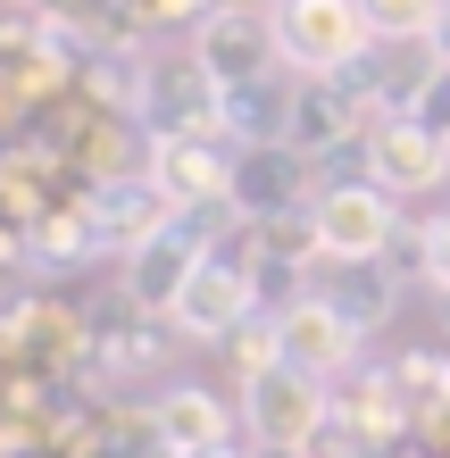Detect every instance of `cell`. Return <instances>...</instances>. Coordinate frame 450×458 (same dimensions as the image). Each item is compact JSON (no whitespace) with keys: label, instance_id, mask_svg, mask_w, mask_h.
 Listing matches in <instances>:
<instances>
[{"label":"cell","instance_id":"6da1fadb","mask_svg":"<svg viewBox=\"0 0 450 458\" xmlns=\"http://www.w3.org/2000/svg\"><path fill=\"white\" fill-rule=\"evenodd\" d=\"M401 242V200L376 192V183H326L309 200V250L334 267H384V250Z\"/></svg>","mask_w":450,"mask_h":458},{"label":"cell","instance_id":"7a4b0ae2","mask_svg":"<svg viewBox=\"0 0 450 458\" xmlns=\"http://www.w3.org/2000/svg\"><path fill=\"white\" fill-rule=\"evenodd\" d=\"M242 425H250V450H317L334 425V384L276 359L267 375L242 384Z\"/></svg>","mask_w":450,"mask_h":458},{"label":"cell","instance_id":"3957f363","mask_svg":"<svg viewBox=\"0 0 450 458\" xmlns=\"http://www.w3.org/2000/svg\"><path fill=\"white\" fill-rule=\"evenodd\" d=\"M276 50H284V67H301V75H342V67H359L367 50H384V42H376V25H367L359 0H276Z\"/></svg>","mask_w":450,"mask_h":458},{"label":"cell","instance_id":"277c9868","mask_svg":"<svg viewBox=\"0 0 450 458\" xmlns=\"http://www.w3.org/2000/svg\"><path fill=\"white\" fill-rule=\"evenodd\" d=\"M250 317H259V267H250L242 250H225V259L208 250V259H200V276L183 284V301L167 309V326H175V334H192V342H233Z\"/></svg>","mask_w":450,"mask_h":458},{"label":"cell","instance_id":"5b68a950","mask_svg":"<svg viewBox=\"0 0 450 458\" xmlns=\"http://www.w3.org/2000/svg\"><path fill=\"white\" fill-rule=\"evenodd\" d=\"M267 326H276V359H284V367L317 375V384H334V375H359V342H367V334L326 301V292H301V301H284Z\"/></svg>","mask_w":450,"mask_h":458},{"label":"cell","instance_id":"8992f818","mask_svg":"<svg viewBox=\"0 0 450 458\" xmlns=\"http://www.w3.org/2000/svg\"><path fill=\"white\" fill-rule=\"evenodd\" d=\"M450 175V125H426V117H384L367 133V183L392 200L409 192H434Z\"/></svg>","mask_w":450,"mask_h":458},{"label":"cell","instance_id":"52a82bcc","mask_svg":"<svg viewBox=\"0 0 450 458\" xmlns=\"http://www.w3.org/2000/svg\"><path fill=\"white\" fill-rule=\"evenodd\" d=\"M276 59H284V50H276V17H233V9H217V17L200 25V75H208V92H217V100L259 92Z\"/></svg>","mask_w":450,"mask_h":458},{"label":"cell","instance_id":"ba28073f","mask_svg":"<svg viewBox=\"0 0 450 458\" xmlns=\"http://www.w3.org/2000/svg\"><path fill=\"white\" fill-rule=\"evenodd\" d=\"M200 259H208V242L200 233H183V225H158L150 242H134V259H125V292H134L142 309L167 317L183 301V284L200 276Z\"/></svg>","mask_w":450,"mask_h":458},{"label":"cell","instance_id":"9c48e42d","mask_svg":"<svg viewBox=\"0 0 450 458\" xmlns=\"http://www.w3.org/2000/svg\"><path fill=\"white\" fill-rule=\"evenodd\" d=\"M150 442L167 450V458H208V450H225V442H233V417H225V400H217V392L175 384V392L150 409Z\"/></svg>","mask_w":450,"mask_h":458},{"label":"cell","instance_id":"30bf717a","mask_svg":"<svg viewBox=\"0 0 450 458\" xmlns=\"http://www.w3.org/2000/svg\"><path fill=\"white\" fill-rule=\"evenodd\" d=\"M334 425L351 442H392L409 425V409H401V384H392V375H351V384H342V400H334Z\"/></svg>","mask_w":450,"mask_h":458},{"label":"cell","instance_id":"8fae6325","mask_svg":"<svg viewBox=\"0 0 450 458\" xmlns=\"http://www.w3.org/2000/svg\"><path fill=\"white\" fill-rule=\"evenodd\" d=\"M392 384H401L409 425H450V359H401Z\"/></svg>","mask_w":450,"mask_h":458},{"label":"cell","instance_id":"7c38bea8","mask_svg":"<svg viewBox=\"0 0 450 458\" xmlns=\"http://www.w3.org/2000/svg\"><path fill=\"white\" fill-rule=\"evenodd\" d=\"M359 9H367V25H376V42H384V50H401V42L426 50L450 0H359Z\"/></svg>","mask_w":450,"mask_h":458},{"label":"cell","instance_id":"4fadbf2b","mask_svg":"<svg viewBox=\"0 0 450 458\" xmlns=\"http://www.w3.org/2000/svg\"><path fill=\"white\" fill-rule=\"evenodd\" d=\"M158 192H167V208L192 192H225V158H200V142H167L158 150Z\"/></svg>","mask_w":450,"mask_h":458},{"label":"cell","instance_id":"5bb4252c","mask_svg":"<svg viewBox=\"0 0 450 458\" xmlns=\"http://www.w3.org/2000/svg\"><path fill=\"white\" fill-rule=\"evenodd\" d=\"M326 301L351 317L359 334H376L384 317H392V284H384V267H342V292H326Z\"/></svg>","mask_w":450,"mask_h":458},{"label":"cell","instance_id":"9a60e30c","mask_svg":"<svg viewBox=\"0 0 450 458\" xmlns=\"http://www.w3.org/2000/svg\"><path fill=\"white\" fill-rule=\"evenodd\" d=\"M417 267H426V284L450 301V217H434L426 233H417Z\"/></svg>","mask_w":450,"mask_h":458},{"label":"cell","instance_id":"2e32d148","mask_svg":"<svg viewBox=\"0 0 450 458\" xmlns=\"http://www.w3.org/2000/svg\"><path fill=\"white\" fill-rule=\"evenodd\" d=\"M434 59H442V75H450V9H442V25H434Z\"/></svg>","mask_w":450,"mask_h":458},{"label":"cell","instance_id":"e0dca14e","mask_svg":"<svg viewBox=\"0 0 450 458\" xmlns=\"http://www.w3.org/2000/svg\"><path fill=\"white\" fill-rule=\"evenodd\" d=\"M208 458H259V450H233V442H225V450H208Z\"/></svg>","mask_w":450,"mask_h":458}]
</instances>
